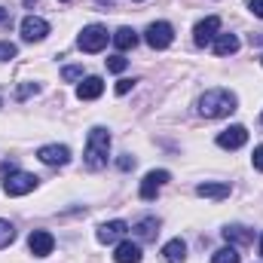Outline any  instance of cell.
Here are the masks:
<instances>
[{
  "instance_id": "obj_1",
  "label": "cell",
  "mask_w": 263,
  "mask_h": 263,
  "mask_svg": "<svg viewBox=\"0 0 263 263\" xmlns=\"http://www.w3.org/2000/svg\"><path fill=\"white\" fill-rule=\"evenodd\" d=\"M236 104H239L236 92H230V89H208L199 98V114L205 120H220V117H230L236 110Z\"/></svg>"
},
{
  "instance_id": "obj_2",
  "label": "cell",
  "mask_w": 263,
  "mask_h": 263,
  "mask_svg": "<svg viewBox=\"0 0 263 263\" xmlns=\"http://www.w3.org/2000/svg\"><path fill=\"white\" fill-rule=\"evenodd\" d=\"M107 156H110V132L104 129V126H95V129L89 132V138H86V156H83V162H86V168L98 172V168L107 165Z\"/></svg>"
},
{
  "instance_id": "obj_3",
  "label": "cell",
  "mask_w": 263,
  "mask_h": 263,
  "mask_svg": "<svg viewBox=\"0 0 263 263\" xmlns=\"http://www.w3.org/2000/svg\"><path fill=\"white\" fill-rule=\"evenodd\" d=\"M107 40H110V34H107L104 25H86L80 31V37H77V46L83 52H101L107 46Z\"/></svg>"
},
{
  "instance_id": "obj_4",
  "label": "cell",
  "mask_w": 263,
  "mask_h": 263,
  "mask_svg": "<svg viewBox=\"0 0 263 263\" xmlns=\"http://www.w3.org/2000/svg\"><path fill=\"white\" fill-rule=\"evenodd\" d=\"M37 175H31V172H9L6 178H3V193L6 196H25V193H31V190H37Z\"/></svg>"
},
{
  "instance_id": "obj_5",
  "label": "cell",
  "mask_w": 263,
  "mask_h": 263,
  "mask_svg": "<svg viewBox=\"0 0 263 263\" xmlns=\"http://www.w3.org/2000/svg\"><path fill=\"white\" fill-rule=\"evenodd\" d=\"M144 40H147L150 49H168L172 40H175V28L168 22H153V25H147Z\"/></svg>"
},
{
  "instance_id": "obj_6",
  "label": "cell",
  "mask_w": 263,
  "mask_h": 263,
  "mask_svg": "<svg viewBox=\"0 0 263 263\" xmlns=\"http://www.w3.org/2000/svg\"><path fill=\"white\" fill-rule=\"evenodd\" d=\"M168 181H172V175H168L165 168L147 172V175H144V181H141V190H138V193H141V199H144V202H150V199H156V193H159Z\"/></svg>"
},
{
  "instance_id": "obj_7",
  "label": "cell",
  "mask_w": 263,
  "mask_h": 263,
  "mask_svg": "<svg viewBox=\"0 0 263 263\" xmlns=\"http://www.w3.org/2000/svg\"><path fill=\"white\" fill-rule=\"evenodd\" d=\"M46 34H49L46 18H40V15H25L22 18V40L25 43H40V40H46Z\"/></svg>"
},
{
  "instance_id": "obj_8",
  "label": "cell",
  "mask_w": 263,
  "mask_h": 263,
  "mask_svg": "<svg viewBox=\"0 0 263 263\" xmlns=\"http://www.w3.org/2000/svg\"><path fill=\"white\" fill-rule=\"evenodd\" d=\"M52 248H55V236H52V233H46V230H34V233L28 236V251H31L34 257H49Z\"/></svg>"
},
{
  "instance_id": "obj_9",
  "label": "cell",
  "mask_w": 263,
  "mask_h": 263,
  "mask_svg": "<svg viewBox=\"0 0 263 263\" xmlns=\"http://www.w3.org/2000/svg\"><path fill=\"white\" fill-rule=\"evenodd\" d=\"M217 34H220V18H217V15L202 18V22H196V28H193V40H196V46H208Z\"/></svg>"
},
{
  "instance_id": "obj_10",
  "label": "cell",
  "mask_w": 263,
  "mask_h": 263,
  "mask_svg": "<svg viewBox=\"0 0 263 263\" xmlns=\"http://www.w3.org/2000/svg\"><path fill=\"white\" fill-rule=\"evenodd\" d=\"M245 144H248V129L245 126H230V129H223L217 135V147L220 150H239Z\"/></svg>"
},
{
  "instance_id": "obj_11",
  "label": "cell",
  "mask_w": 263,
  "mask_h": 263,
  "mask_svg": "<svg viewBox=\"0 0 263 263\" xmlns=\"http://www.w3.org/2000/svg\"><path fill=\"white\" fill-rule=\"evenodd\" d=\"M37 159L43 165H67L70 162V150L65 144H46V147L37 150Z\"/></svg>"
},
{
  "instance_id": "obj_12",
  "label": "cell",
  "mask_w": 263,
  "mask_h": 263,
  "mask_svg": "<svg viewBox=\"0 0 263 263\" xmlns=\"http://www.w3.org/2000/svg\"><path fill=\"white\" fill-rule=\"evenodd\" d=\"M126 233H129V223H126V220H107V223H101V227H98V233H95V236H98V242H101V245H114V242H120Z\"/></svg>"
},
{
  "instance_id": "obj_13",
  "label": "cell",
  "mask_w": 263,
  "mask_h": 263,
  "mask_svg": "<svg viewBox=\"0 0 263 263\" xmlns=\"http://www.w3.org/2000/svg\"><path fill=\"white\" fill-rule=\"evenodd\" d=\"M101 92H104V80L101 77H86L77 86V98L80 101H95V98H101Z\"/></svg>"
},
{
  "instance_id": "obj_14",
  "label": "cell",
  "mask_w": 263,
  "mask_h": 263,
  "mask_svg": "<svg viewBox=\"0 0 263 263\" xmlns=\"http://www.w3.org/2000/svg\"><path fill=\"white\" fill-rule=\"evenodd\" d=\"M141 245L138 242H129V239H123V242H117V251H114V260L117 263H141Z\"/></svg>"
},
{
  "instance_id": "obj_15",
  "label": "cell",
  "mask_w": 263,
  "mask_h": 263,
  "mask_svg": "<svg viewBox=\"0 0 263 263\" xmlns=\"http://www.w3.org/2000/svg\"><path fill=\"white\" fill-rule=\"evenodd\" d=\"M196 196L202 199H227L230 196V184L227 181H205L196 187Z\"/></svg>"
},
{
  "instance_id": "obj_16",
  "label": "cell",
  "mask_w": 263,
  "mask_h": 263,
  "mask_svg": "<svg viewBox=\"0 0 263 263\" xmlns=\"http://www.w3.org/2000/svg\"><path fill=\"white\" fill-rule=\"evenodd\" d=\"M162 260L165 263H184L187 260V242L184 239H172L162 245Z\"/></svg>"
},
{
  "instance_id": "obj_17",
  "label": "cell",
  "mask_w": 263,
  "mask_h": 263,
  "mask_svg": "<svg viewBox=\"0 0 263 263\" xmlns=\"http://www.w3.org/2000/svg\"><path fill=\"white\" fill-rule=\"evenodd\" d=\"M211 46H214V55H233V52H239V37L236 34H217L211 40Z\"/></svg>"
},
{
  "instance_id": "obj_18",
  "label": "cell",
  "mask_w": 263,
  "mask_h": 263,
  "mask_svg": "<svg viewBox=\"0 0 263 263\" xmlns=\"http://www.w3.org/2000/svg\"><path fill=\"white\" fill-rule=\"evenodd\" d=\"M156 233H159V220H156V217H144V220H138V223H135V236H138L141 242L156 239Z\"/></svg>"
},
{
  "instance_id": "obj_19",
  "label": "cell",
  "mask_w": 263,
  "mask_h": 263,
  "mask_svg": "<svg viewBox=\"0 0 263 263\" xmlns=\"http://www.w3.org/2000/svg\"><path fill=\"white\" fill-rule=\"evenodd\" d=\"M110 40H114V46H117L120 52H129V49H135V46H138V34H135L132 28H120Z\"/></svg>"
},
{
  "instance_id": "obj_20",
  "label": "cell",
  "mask_w": 263,
  "mask_h": 263,
  "mask_svg": "<svg viewBox=\"0 0 263 263\" xmlns=\"http://www.w3.org/2000/svg\"><path fill=\"white\" fill-rule=\"evenodd\" d=\"M223 239H227L230 245H251L254 233L245 230V227H227V230H223Z\"/></svg>"
},
{
  "instance_id": "obj_21",
  "label": "cell",
  "mask_w": 263,
  "mask_h": 263,
  "mask_svg": "<svg viewBox=\"0 0 263 263\" xmlns=\"http://www.w3.org/2000/svg\"><path fill=\"white\" fill-rule=\"evenodd\" d=\"M211 263H242V254L233 245H227V248H220V251L211 254Z\"/></svg>"
},
{
  "instance_id": "obj_22",
  "label": "cell",
  "mask_w": 263,
  "mask_h": 263,
  "mask_svg": "<svg viewBox=\"0 0 263 263\" xmlns=\"http://www.w3.org/2000/svg\"><path fill=\"white\" fill-rule=\"evenodd\" d=\"M12 242H15V227L9 220H0V248H6Z\"/></svg>"
},
{
  "instance_id": "obj_23",
  "label": "cell",
  "mask_w": 263,
  "mask_h": 263,
  "mask_svg": "<svg viewBox=\"0 0 263 263\" xmlns=\"http://www.w3.org/2000/svg\"><path fill=\"white\" fill-rule=\"evenodd\" d=\"M37 92H40V86H37V83H22V86L15 89V98L22 101V98H31V95H37Z\"/></svg>"
},
{
  "instance_id": "obj_24",
  "label": "cell",
  "mask_w": 263,
  "mask_h": 263,
  "mask_svg": "<svg viewBox=\"0 0 263 263\" xmlns=\"http://www.w3.org/2000/svg\"><path fill=\"white\" fill-rule=\"evenodd\" d=\"M18 55V49H15V43H9V40H3L0 43V62H12Z\"/></svg>"
},
{
  "instance_id": "obj_25",
  "label": "cell",
  "mask_w": 263,
  "mask_h": 263,
  "mask_svg": "<svg viewBox=\"0 0 263 263\" xmlns=\"http://www.w3.org/2000/svg\"><path fill=\"white\" fill-rule=\"evenodd\" d=\"M126 67H129V62H126L123 55H110V59H107V70H110V73H123Z\"/></svg>"
},
{
  "instance_id": "obj_26",
  "label": "cell",
  "mask_w": 263,
  "mask_h": 263,
  "mask_svg": "<svg viewBox=\"0 0 263 263\" xmlns=\"http://www.w3.org/2000/svg\"><path fill=\"white\" fill-rule=\"evenodd\" d=\"M62 77H65L67 83H73V80H83V67H77V65H70L62 70Z\"/></svg>"
},
{
  "instance_id": "obj_27",
  "label": "cell",
  "mask_w": 263,
  "mask_h": 263,
  "mask_svg": "<svg viewBox=\"0 0 263 263\" xmlns=\"http://www.w3.org/2000/svg\"><path fill=\"white\" fill-rule=\"evenodd\" d=\"M251 162H254V168H257V172H263V144H260V147H254Z\"/></svg>"
},
{
  "instance_id": "obj_28",
  "label": "cell",
  "mask_w": 263,
  "mask_h": 263,
  "mask_svg": "<svg viewBox=\"0 0 263 263\" xmlns=\"http://www.w3.org/2000/svg\"><path fill=\"white\" fill-rule=\"evenodd\" d=\"M117 165H120L123 172H129V168H135V156H129V153H126V156H120V159H117Z\"/></svg>"
},
{
  "instance_id": "obj_29",
  "label": "cell",
  "mask_w": 263,
  "mask_h": 263,
  "mask_svg": "<svg viewBox=\"0 0 263 263\" xmlns=\"http://www.w3.org/2000/svg\"><path fill=\"white\" fill-rule=\"evenodd\" d=\"M132 86H135V80H120V83H117V95H126V92H132Z\"/></svg>"
},
{
  "instance_id": "obj_30",
  "label": "cell",
  "mask_w": 263,
  "mask_h": 263,
  "mask_svg": "<svg viewBox=\"0 0 263 263\" xmlns=\"http://www.w3.org/2000/svg\"><path fill=\"white\" fill-rule=\"evenodd\" d=\"M248 9H251L257 18H263V0H248Z\"/></svg>"
},
{
  "instance_id": "obj_31",
  "label": "cell",
  "mask_w": 263,
  "mask_h": 263,
  "mask_svg": "<svg viewBox=\"0 0 263 263\" xmlns=\"http://www.w3.org/2000/svg\"><path fill=\"white\" fill-rule=\"evenodd\" d=\"M0 22H6V9L3 6H0Z\"/></svg>"
},
{
  "instance_id": "obj_32",
  "label": "cell",
  "mask_w": 263,
  "mask_h": 263,
  "mask_svg": "<svg viewBox=\"0 0 263 263\" xmlns=\"http://www.w3.org/2000/svg\"><path fill=\"white\" fill-rule=\"evenodd\" d=\"M31 3H37V0H25V6H31Z\"/></svg>"
},
{
  "instance_id": "obj_33",
  "label": "cell",
  "mask_w": 263,
  "mask_h": 263,
  "mask_svg": "<svg viewBox=\"0 0 263 263\" xmlns=\"http://www.w3.org/2000/svg\"><path fill=\"white\" fill-rule=\"evenodd\" d=\"M260 254H263V236H260Z\"/></svg>"
},
{
  "instance_id": "obj_34",
  "label": "cell",
  "mask_w": 263,
  "mask_h": 263,
  "mask_svg": "<svg viewBox=\"0 0 263 263\" xmlns=\"http://www.w3.org/2000/svg\"><path fill=\"white\" fill-rule=\"evenodd\" d=\"M260 123H263V114H260Z\"/></svg>"
},
{
  "instance_id": "obj_35",
  "label": "cell",
  "mask_w": 263,
  "mask_h": 263,
  "mask_svg": "<svg viewBox=\"0 0 263 263\" xmlns=\"http://www.w3.org/2000/svg\"><path fill=\"white\" fill-rule=\"evenodd\" d=\"M260 65H263V59H260Z\"/></svg>"
},
{
  "instance_id": "obj_36",
  "label": "cell",
  "mask_w": 263,
  "mask_h": 263,
  "mask_svg": "<svg viewBox=\"0 0 263 263\" xmlns=\"http://www.w3.org/2000/svg\"><path fill=\"white\" fill-rule=\"evenodd\" d=\"M65 3H67V0H65Z\"/></svg>"
}]
</instances>
